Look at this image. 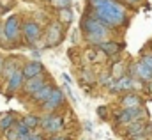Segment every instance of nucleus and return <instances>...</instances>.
<instances>
[{
  "label": "nucleus",
  "instance_id": "10",
  "mask_svg": "<svg viewBox=\"0 0 152 140\" xmlns=\"http://www.w3.org/2000/svg\"><path fill=\"white\" fill-rule=\"evenodd\" d=\"M46 82H50V76L46 73H41L37 76H34V78H27L25 83H23V87H21V92L27 94V96H32L34 92H37Z\"/></svg>",
  "mask_w": 152,
  "mask_h": 140
},
{
  "label": "nucleus",
  "instance_id": "14",
  "mask_svg": "<svg viewBox=\"0 0 152 140\" xmlns=\"http://www.w3.org/2000/svg\"><path fill=\"white\" fill-rule=\"evenodd\" d=\"M122 48H124V44H122V43H117V41H108V39L97 44V50H99V52H103L106 57H115V55H118Z\"/></svg>",
  "mask_w": 152,
  "mask_h": 140
},
{
  "label": "nucleus",
  "instance_id": "5",
  "mask_svg": "<svg viewBox=\"0 0 152 140\" xmlns=\"http://www.w3.org/2000/svg\"><path fill=\"white\" fill-rule=\"evenodd\" d=\"M20 39H21V20L20 16L12 14L4 21V35L0 41L12 44V43H20Z\"/></svg>",
  "mask_w": 152,
  "mask_h": 140
},
{
  "label": "nucleus",
  "instance_id": "27",
  "mask_svg": "<svg viewBox=\"0 0 152 140\" xmlns=\"http://www.w3.org/2000/svg\"><path fill=\"white\" fill-rule=\"evenodd\" d=\"M142 62L149 68V69H152V53H147V55H143L142 57Z\"/></svg>",
  "mask_w": 152,
  "mask_h": 140
},
{
  "label": "nucleus",
  "instance_id": "17",
  "mask_svg": "<svg viewBox=\"0 0 152 140\" xmlns=\"http://www.w3.org/2000/svg\"><path fill=\"white\" fill-rule=\"evenodd\" d=\"M142 105H143V99L136 92H126L120 98V106L122 108H136V106H142Z\"/></svg>",
  "mask_w": 152,
  "mask_h": 140
},
{
  "label": "nucleus",
  "instance_id": "1",
  "mask_svg": "<svg viewBox=\"0 0 152 140\" xmlns=\"http://www.w3.org/2000/svg\"><path fill=\"white\" fill-rule=\"evenodd\" d=\"M88 5L90 7H88L87 14L101 20L110 29H118V27H124L127 23L126 9L115 0H94Z\"/></svg>",
  "mask_w": 152,
  "mask_h": 140
},
{
  "label": "nucleus",
  "instance_id": "16",
  "mask_svg": "<svg viewBox=\"0 0 152 140\" xmlns=\"http://www.w3.org/2000/svg\"><path fill=\"white\" fill-rule=\"evenodd\" d=\"M23 66V64H21ZM21 66H20V60H18V57H7L5 59V62H4V68H2V78H9V76H12L14 73L18 69H21Z\"/></svg>",
  "mask_w": 152,
  "mask_h": 140
},
{
  "label": "nucleus",
  "instance_id": "20",
  "mask_svg": "<svg viewBox=\"0 0 152 140\" xmlns=\"http://www.w3.org/2000/svg\"><path fill=\"white\" fill-rule=\"evenodd\" d=\"M57 14H58V21L60 23H64V25H69L71 21H73V18H75V14H73V11H71V7H64V9H57Z\"/></svg>",
  "mask_w": 152,
  "mask_h": 140
},
{
  "label": "nucleus",
  "instance_id": "32",
  "mask_svg": "<svg viewBox=\"0 0 152 140\" xmlns=\"http://www.w3.org/2000/svg\"><path fill=\"white\" fill-rule=\"evenodd\" d=\"M62 140H73V139H69V137H62Z\"/></svg>",
  "mask_w": 152,
  "mask_h": 140
},
{
  "label": "nucleus",
  "instance_id": "18",
  "mask_svg": "<svg viewBox=\"0 0 152 140\" xmlns=\"http://www.w3.org/2000/svg\"><path fill=\"white\" fill-rule=\"evenodd\" d=\"M145 130H147V126H145V122L140 119V121H134V122L127 124V128H126V135H127L129 139H136V137L145 135Z\"/></svg>",
  "mask_w": 152,
  "mask_h": 140
},
{
  "label": "nucleus",
  "instance_id": "22",
  "mask_svg": "<svg viewBox=\"0 0 152 140\" xmlns=\"http://www.w3.org/2000/svg\"><path fill=\"white\" fill-rule=\"evenodd\" d=\"M14 128L18 130L20 137H25V135H30V133H32V130L27 126V122H25L23 119H18V121H16V124H14Z\"/></svg>",
  "mask_w": 152,
  "mask_h": 140
},
{
  "label": "nucleus",
  "instance_id": "7",
  "mask_svg": "<svg viewBox=\"0 0 152 140\" xmlns=\"http://www.w3.org/2000/svg\"><path fill=\"white\" fill-rule=\"evenodd\" d=\"M64 105H66V94H64V91L60 87H55L53 92L50 94V98L39 106V110L41 112H48V113H55Z\"/></svg>",
  "mask_w": 152,
  "mask_h": 140
},
{
  "label": "nucleus",
  "instance_id": "2",
  "mask_svg": "<svg viewBox=\"0 0 152 140\" xmlns=\"http://www.w3.org/2000/svg\"><path fill=\"white\" fill-rule=\"evenodd\" d=\"M81 32H83L85 43H88V44H92V46H97L99 43H103V41L108 39L112 29H110L108 25H104L101 20L85 14L83 20H81Z\"/></svg>",
  "mask_w": 152,
  "mask_h": 140
},
{
  "label": "nucleus",
  "instance_id": "21",
  "mask_svg": "<svg viewBox=\"0 0 152 140\" xmlns=\"http://www.w3.org/2000/svg\"><path fill=\"white\" fill-rule=\"evenodd\" d=\"M21 119L27 122V126H28L32 131L37 130L39 126H41V115H37V113H27V115H23Z\"/></svg>",
  "mask_w": 152,
  "mask_h": 140
},
{
  "label": "nucleus",
  "instance_id": "29",
  "mask_svg": "<svg viewBox=\"0 0 152 140\" xmlns=\"http://www.w3.org/2000/svg\"><path fill=\"white\" fill-rule=\"evenodd\" d=\"M122 2H126L127 5H138L140 4V0H122Z\"/></svg>",
  "mask_w": 152,
  "mask_h": 140
},
{
  "label": "nucleus",
  "instance_id": "25",
  "mask_svg": "<svg viewBox=\"0 0 152 140\" xmlns=\"http://www.w3.org/2000/svg\"><path fill=\"white\" fill-rule=\"evenodd\" d=\"M48 2L53 9H64V7L71 5V0H48Z\"/></svg>",
  "mask_w": 152,
  "mask_h": 140
},
{
  "label": "nucleus",
  "instance_id": "24",
  "mask_svg": "<svg viewBox=\"0 0 152 140\" xmlns=\"http://www.w3.org/2000/svg\"><path fill=\"white\" fill-rule=\"evenodd\" d=\"M20 139V133H18V130L12 126L11 130H7L4 135H2V140H18Z\"/></svg>",
  "mask_w": 152,
  "mask_h": 140
},
{
  "label": "nucleus",
  "instance_id": "13",
  "mask_svg": "<svg viewBox=\"0 0 152 140\" xmlns=\"http://www.w3.org/2000/svg\"><path fill=\"white\" fill-rule=\"evenodd\" d=\"M55 87H57V85H55L51 80H50V82H46V83H44V85H42V87L37 91V92H34V94L30 96V101H32V105L41 106L44 101H46V99H48V98H50V94L53 92V89H55Z\"/></svg>",
  "mask_w": 152,
  "mask_h": 140
},
{
  "label": "nucleus",
  "instance_id": "33",
  "mask_svg": "<svg viewBox=\"0 0 152 140\" xmlns=\"http://www.w3.org/2000/svg\"><path fill=\"white\" fill-rule=\"evenodd\" d=\"M0 140H2V137H0Z\"/></svg>",
  "mask_w": 152,
  "mask_h": 140
},
{
  "label": "nucleus",
  "instance_id": "6",
  "mask_svg": "<svg viewBox=\"0 0 152 140\" xmlns=\"http://www.w3.org/2000/svg\"><path fill=\"white\" fill-rule=\"evenodd\" d=\"M42 32H44V29L39 25L36 20H25L21 23V39L25 43H28V44H36L41 39Z\"/></svg>",
  "mask_w": 152,
  "mask_h": 140
},
{
  "label": "nucleus",
  "instance_id": "12",
  "mask_svg": "<svg viewBox=\"0 0 152 140\" xmlns=\"http://www.w3.org/2000/svg\"><path fill=\"white\" fill-rule=\"evenodd\" d=\"M23 83H25L23 71L18 69L12 76H9V78H7V82H5V94H7V96H12V94L20 92V91H21V87H23Z\"/></svg>",
  "mask_w": 152,
  "mask_h": 140
},
{
  "label": "nucleus",
  "instance_id": "3",
  "mask_svg": "<svg viewBox=\"0 0 152 140\" xmlns=\"http://www.w3.org/2000/svg\"><path fill=\"white\" fill-rule=\"evenodd\" d=\"M44 43H46V48H57L62 41H64V37H66V30H64V23H60L58 20H55V21H50L48 25H46V29H44Z\"/></svg>",
  "mask_w": 152,
  "mask_h": 140
},
{
  "label": "nucleus",
  "instance_id": "31",
  "mask_svg": "<svg viewBox=\"0 0 152 140\" xmlns=\"http://www.w3.org/2000/svg\"><path fill=\"white\" fill-rule=\"evenodd\" d=\"M2 35H4V23H0V39H2Z\"/></svg>",
  "mask_w": 152,
  "mask_h": 140
},
{
  "label": "nucleus",
  "instance_id": "15",
  "mask_svg": "<svg viewBox=\"0 0 152 140\" xmlns=\"http://www.w3.org/2000/svg\"><path fill=\"white\" fill-rule=\"evenodd\" d=\"M21 71H23V76L27 80V78H34V76H37L41 73H44V66L39 60H28V62H25L21 66Z\"/></svg>",
  "mask_w": 152,
  "mask_h": 140
},
{
  "label": "nucleus",
  "instance_id": "9",
  "mask_svg": "<svg viewBox=\"0 0 152 140\" xmlns=\"http://www.w3.org/2000/svg\"><path fill=\"white\" fill-rule=\"evenodd\" d=\"M138 85H142L140 80L133 78L131 74H124V76H120V78L115 80L113 85L108 91L113 92V94H118V92H133L134 89H138Z\"/></svg>",
  "mask_w": 152,
  "mask_h": 140
},
{
  "label": "nucleus",
  "instance_id": "28",
  "mask_svg": "<svg viewBox=\"0 0 152 140\" xmlns=\"http://www.w3.org/2000/svg\"><path fill=\"white\" fill-rule=\"evenodd\" d=\"M106 112H108V110H106V106H99V108H97V113H99V117H101V119H106V117H108V115H106Z\"/></svg>",
  "mask_w": 152,
  "mask_h": 140
},
{
  "label": "nucleus",
  "instance_id": "4",
  "mask_svg": "<svg viewBox=\"0 0 152 140\" xmlns=\"http://www.w3.org/2000/svg\"><path fill=\"white\" fill-rule=\"evenodd\" d=\"M44 135H58L62 130H64V117L60 113H48V112H42L41 115V126H39Z\"/></svg>",
  "mask_w": 152,
  "mask_h": 140
},
{
  "label": "nucleus",
  "instance_id": "8",
  "mask_svg": "<svg viewBox=\"0 0 152 140\" xmlns=\"http://www.w3.org/2000/svg\"><path fill=\"white\" fill-rule=\"evenodd\" d=\"M145 115V110L142 106H136V108H122L120 112L115 113V122L120 124V126H127L134 121H140L143 119Z\"/></svg>",
  "mask_w": 152,
  "mask_h": 140
},
{
  "label": "nucleus",
  "instance_id": "11",
  "mask_svg": "<svg viewBox=\"0 0 152 140\" xmlns=\"http://www.w3.org/2000/svg\"><path fill=\"white\" fill-rule=\"evenodd\" d=\"M129 74L140 82H152V69H149L142 60L138 62H133L129 66Z\"/></svg>",
  "mask_w": 152,
  "mask_h": 140
},
{
  "label": "nucleus",
  "instance_id": "19",
  "mask_svg": "<svg viewBox=\"0 0 152 140\" xmlns=\"http://www.w3.org/2000/svg\"><path fill=\"white\" fill-rule=\"evenodd\" d=\"M16 115L14 113H0V135H4L7 130H11L16 124Z\"/></svg>",
  "mask_w": 152,
  "mask_h": 140
},
{
  "label": "nucleus",
  "instance_id": "30",
  "mask_svg": "<svg viewBox=\"0 0 152 140\" xmlns=\"http://www.w3.org/2000/svg\"><path fill=\"white\" fill-rule=\"evenodd\" d=\"M4 62H5V57L0 55V74H2V68H4Z\"/></svg>",
  "mask_w": 152,
  "mask_h": 140
},
{
  "label": "nucleus",
  "instance_id": "26",
  "mask_svg": "<svg viewBox=\"0 0 152 140\" xmlns=\"http://www.w3.org/2000/svg\"><path fill=\"white\" fill-rule=\"evenodd\" d=\"M83 80H87L88 83H94V82H97V76H96L90 69H83L81 71V82H83Z\"/></svg>",
  "mask_w": 152,
  "mask_h": 140
},
{
  "label": "nucleus",
  "instance_id": "23",
  "mask_svg": "<svg viewBox=\"0 0 152 140\" xmlns=\"http://www.w3.org/2000/svg\"><path fill=\"white\" fill-rule=\"evenodd\" d=\"M124 74H126V66H124V62H115L113 68H112V76L117 80V78L124 76Z\"/></svg>",
  "mask_w": 152,
  "mask_h": 140
}]
</instances>
